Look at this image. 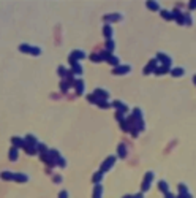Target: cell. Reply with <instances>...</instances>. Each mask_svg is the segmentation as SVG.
Instances as JSON below:
<instances>
[{"mask_svg": "<svg viewBox=\"0 0 196 198\" xmlns=\"http://www.w3.org/2000/svg\"><path fill=\"white\" fill-rule=\"evenodd\" d=\"M19 49L22 52H29V54H32V56H40L41 54L40 48H33V46H29V45H21Z\"/></svg>", "mask_w": 196, "mask_h": 198, "instance_id": "obj_1", "label": "cell"}, {"mask_svg": "<svg viewBox=\"0 0 196 198\" xmlns=\"http://www.w3.org/2000/svg\"><path fill=\"white\" fill-rule=\"evenodd\" d=\"M152 179H153V173L150 171V173L145 174V179H144V184H142V192H147L150 189V184H152Z\"/></svg>", "mask_w": 196, "mask_h": 198, "instance_id": "obj_2", "label": "cell"}, {"mask_svg": "<svg viewBox=\"0 0 196 198\" xmlns=\"http://www.w3.org/2000/svg\"><path fill=\"white\" fill-rule=\"evenodd\" d=\"M114 162H115V157H114V155H112V157H108L105 162H103V165H101V171L111 170V167L114 165Z\"/></svg>", "mask_w": 196, "mask_h": 198, "instance_id": "obj_3", "label": "cell"}, {"mask_svg": "<svg viewBox=\"0 0 196 198\" xmlns=\"http://www.w3.org/2000/svg\"><path fill=\"white\" fill-rule=\"evenodd\" d=\"M130 70H131L130 65H120V67H115L114 68V73L115 75H123V73H128Z\"/></svg>", "mask_w": 196, "mask_h": 198, "instance_id": "obj_4", "label": "cell"}, {"mask_svg": "<svg viewBox=\"0 0 196 198\" xmlns=\"http://www.w3.org/2000/svg\"><path fill=\"white\" fill-rule=\"evenodd\" d=\"M85 57V52H82V51H73L71 52V56H70V62H76V59H84Z\"/></svg>", "mask_w": 196, "mask_h": 198, "instance_id": "obj_5", "label": "cell"}, {"mask_svg": "<svg viewBox=\"0 0 196 198\" xmlns=\"http://www.w3.org/2000/svg\"><path fill=\"white\" fill-rule=\"evenodd\" d=\"M158 59L163 62V67H168V68H169V65H171V59H169L168 56H165L163 52H160V54H158Z\"/></svg>", "mask_w": 196, "mask_h": 198, "instance_id": "obj_6", "label": "cell"}, {"mask_svg": "<svg viewBox=\"0 0 196 198\" xmlns=\"http://www.w3.org/2000/svg\"><path fill=\"white\" fill-rule=\"evenodd\" d=\"M14 181H17V182H27L29 181V176H27V174H22V173H16V174H14Z\"/></svg>", "mask_w": 196, "mask_h": 198, "instance_id": "obj_7", "label": "cell"}, {"mask_svg": "<svg viewBox=\"0 0 196 198\" xmlns=\"http://www.w3.org/2000/svg\"><path fill=\"white\" fill-rule=\"evenodd\" d=\"M11 141H13L14 147H24V146H25V140H22V138H17V136H14Z\"/></svg>", "mask_w": 196, "mask_h": 198, "instance_id": "obj_8", "label": "cell"}, {"mask_svg": "<svg viewBox=\"0 0 196 198\" xmlns=\"http://www.w3.org/2000/svg\"><path fill=\"white\" fill-rule=\"evenodd\" d=\"M0 178L5 179V181H14V173H10V171H3L0 174Z\"/></svg>", "mask_w": 196, "mask_h": 198, "instance_id": "obj_9", "label": "cell"}, {"mask_svg": "<svg viewBox=\"0 0 196 198\" xmlns=\"http://www.w3.org/2000/svg\"><path fill=\"white\" fill-rule=\"evenodd\" d=\"M155 67H157V60H155V59H153V60H150V64H149V65H147V67H145V68H144V73H145V75H147V73L153 72V70H155Z\"/></svg>", "mask_w": 196, "mask_h": 198, "instance_id": "obj_10", "label": "cell"}, {"mask_svg": "<svg viewBox=\"0 0 196 198\" xmlns=\"http://www.w3.org/2000/svg\"><path fill=\"white\" fill-rule=\"evenodd\" d=\"M114 106L119 109V111H122V113H127V111H128V108H127V105H125V103L119 102V100H117V102H114Z\"/></svg>", "mask_w": 196, "mask_h": 198, "instance_id": "obj_11", "label": "cell"}, {"mask_svg": "<svg viewBox=\"0 0 196 198\" xmlns=\"http://www.w3.org/2000/svg\"><path fill=\"white\" fill-rule=\"evenodd\" d=\"M103 32H105V37L108 38V40H111L112 33H114V30H112V27H111V25H109V24H106V25H105V30H103Z\"/></svg>", "mask_w": 196, "mask_h": 198, "instance_id": "obj_12", "label": "cell"}, {"mask_svg": "<svg viewBox=\"0 0 196 198\" xmlns=\"http://www.w3.org/2000/svg\"><path fill=\"white\" fill-rule=\"evenodd\" d=\"M101 197H103V187L100 184H97L95 192H93V198H101Z\"/></svg>", "mask_w": 196, "mask_h": 198, "instance_id": "obj_13", "label": "cell"}, {"mask_svg": "<svg viewBox=\"0 0 196 198\" xmlns=\"http://www.w3.org/2000/svg\"><path fill=\"white\" fill-rule=\"evenodd\" d=\"M105 19L106 21H120L122 19V14H117V13H114V14H106Z\"/></svg>", "mask_w": 196, "mask_h": 198, "instance_id": "obj_14", "label": "cell"}, {"mask_svg": "<svg viewBox=\"0 0 196 198\" xmlns=\"http://www.w3.org/2000/svg\"><path fill=\"white\" fill-rule=\"evenodd\" d=\"M76 90H78V94H84V82L81 79L76 81Z\"/></svg>", "mask_w": 196, "mask_h": 198, "instance_id": "obj_15", "label": "cell"}, {"mask_svg": "<svg viewBox=\"0 0 196 198\" xmlns=\"http://www.w3.org/2000/svg\"><path fill=\"white\" fill-rule=\"evenodd\" d=\"M10 160H17V147H11L10 151Z\"/></svg>", "mask_w": 196, "mask_h": 198, "instance_id": "obj_16", "label": "cell"}, {"mask_svg": "<svg viewBox=\"0 0 196 198\" xmlns=\"http://www.w3.org/2000/svg\"><path fill=\"white\" fill-rule=\"evenodd\" d=\"M101 178H103V171H98V173H95L93 174V182H95V184H100Z\"/></svg>", "mask_w": 196, "mask_h": 198, "instance_id": "obj_17", "label": "cell"}, {"mask_svg": "<svg viewBox=\"0 0 196 198\" xmlns=\"http://www.w3.org/2000/svg\"><path fill=\"white\" fill-rule=\"evenodd\" d=\"M119 155L120 157H127V147L123 144H119Z\"/></svg>", "mask_w": 196, "mask_h": 198, "instance_id": "obj_18", "label": "cell"}, {"mask_svg": "<svg viewBox=\"0 0 196 198\" xmlns=\"http://www.w3.org/2000/svg\"><path fill=\"white\" fill-rule=\"evenodd\" d=\"M71 65H73V70H75L78 75H81L82 73V68H81V65L78 64V62H71Z\"/></svg>", "mask_w": 196, "mask_h": 198, "instance_id": "obj_19", "label": "cell"}, {"mask_svg": "<svg viewBox=\"0 0 196 198\" xmlns=\"http://www.w3.org/2000/svg\"><path fill=\"white\" fill-rule=\"evenodd\" d=\"M158 187L161 189V190L165 192V193H168V192H169V189H168V184H166L165 181H161V182H160V184H158Z\"/></svg>", "mask_w": 196, "mask_h": 198, "instance_id": "obj_20", "label": "cell"}, {"mask_svg": "<svg viewBox=\"0 0 196 198\" xmlns=\"http://www.w3.org/2000/svg\"><path fill=\"white\" fill-rule=\"evenodd\" d=\"M161 16L165 17V19H173V13H171V11H166V10L161 11Z\"/></svg>", "mask_w": 196, "mask_h": 198, "instance_id": "obj_21", "label": "cell"}, {"mask_svg": "<svg viewBox=\"0 0 196 198\" xmlns=\"http://www.w3.org/2000/svg\"><path fill=\"white\" fill-rule=\"evenodd\" d=\"M108 62H109V64H112V65H119V59H117V57H114L112 54L108 57Z\"/></svg>", "mask_w": 196, "mask_h": 198, "instance_id": "obj_22", "label": "cell"}, {"mask_svg": "<svg viewBox=\"0 0 196 198\" xmlns=\"http://www.w3.org/2000/svg\"><path fill=\"white\" fill-rule=\"evenodd\" d=\"M147 8H150V10H160L158 3H155V2H147Z\"/></svg>", "mask_w": 196, "mask_h": 198, "instance_id": "obj_23", "label": "cell"}, {"mask_svg": "<svg viewBox=\"0 0 196 198\" xmlns=\"http://www.w3.org/2000/svg\"><path fill=\"white\" fill-rule=\"evenodd\" d=\"M171 73H173L174 76H180V75H183V70L182 68H174Z\"/></svg>", "mask_w": 196, "mask_h": 198, "instance_id": "obj_24", "label": "cell"}, {"mask_svg": "<svg viewBox=\"0 0 196 198\" xmlns=\"http://www.w3.org/2000/svg\"><path fill=\"white\" fill-rule=\"evenodd\" d=\"M92 60L100 62V60H103V57H101V54H100V56H97V54H95V56H92Z\"/></svg>", "mask_w": 196, "mask_h": 198, "instance_id": "obj_25", "label": "cell"}, {"mask_svg": "<svg viewBox=\"0 0 196 198\" xmlns=\"http://www.w3.org/2000/svg\"><path fill=\"white\" fill-rule=\"evenodd\" d=\"M108 49H111V52H112V49H114V43H112V40H108Z\"/></svg>", "mask_w": 196, "mask_h": 198, "instance_id": "obj_26", "label": "cell"}, {"mask_svg": "<svg viewBox=\"0 0 196 198\" xmlns=\"http://www.w3.org/2000/svg\"><path fill=\"white\" fill-rule=\"evenodd\" d=\"M59 198H68V192H60V195H59Z\"/></svg>", "mask_w": 196, "mask_h": 198, "instance_id": "obj_27", "label": "cell"}, {"mask_svg": "<svg viewBox=\"0 0 196 198\" xmlns=\"http://www.w3.org/2000/svg\"><path fill=\"white\" fill-rule=\"evenodd\" d=\"M54 178H55V179H54L55 182H60V181H62V176H54Z\"/></svg>", "mask_w": 196, "mask_h": 198, "instance_id": "obj_28", "label": "cell"}, {"mask_svg": "<svg viewBox=\"0 0 196 198\" xmlns=\"http://www.w3.org/2000/svg\"><path fill=\"white\" fill-rule=\"evenodd\" d=\"M190 8H196V2H191V3H190Z\"/></svg>", "mask_w": 196, "mask_h": 198, "instance_id": "obj_29", "label": "cell"}, {"mask_svg": "<svg viewBox=\"0 0 196 198\" xmlns=\"http://www.w3.org/2000/svg\"><path fill=\"white\" fill-rule=\"evenodd\" d=\"M135 198H142V193H138V195H136Z\"/></svg>", "mask_w": 196, "mask_h": 198, "instance_id": "obj_30", "label": "cell"}, {"mask_svg": "<svg viewBox=\"0 0 196 198\" xmlns=\"http://www.w3.org/2000/svg\"><path fill=\"white\" fill-rule=\"evenodd\" d=\"M195 82H196V76H195Z\"/></svg>", "mask_w": 196, "mask_h": 198, "instance_id": "obj_31", "label": "cell"}]
</instances>
